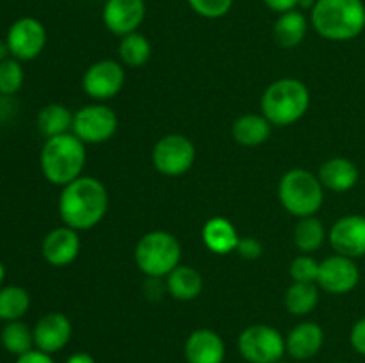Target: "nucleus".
<instances>
[{
  "instance_id": "2f4dec72",
  "label": "nucleus",
  "mask_w": 365,
  "mask_h": 363,
  "mask_svg": "<svg viewBox=\"0 0 365 363\" xmlns=\"http://www.w3.org/2000/svg\"><path fill=\"white\" fill-rule=\"evenodd\" d=\"M187 4L198 16L217 20L230 13L234 0H187Z\"/></svg>"
},
{
  "instance_id": "4be33fe9",
  "label": "nucleus",
  "mask_w": 365,
  "mask_h": 363,
  "mask_svg": "<svg viewBox=\"0 0 365 363\" xmlns=\"http://www.w3.org/2000/svg\"><path fill=\"white\" fill-rule=\"evenodd\" d=\"M166 290L177 301H192L203 290V278L195 267L178 265L166 276Z\"/></svg>"
},
{
  "instance_id": "5701e85b",
  "label": "nucleus",
  "mask_w": 365,
  "mask_h": 363,
  "mask_svg": "<svg viewBox=\"0 0 365 363\" xmlns=\"http://www.w3.org/2000/svg\"><path fill=\"white\" fill-rule=\"evenodd\" d=\"M307 32H309V20L299 9L278 14L273 27L274 39L284 48H294V46L302 45Z\"/></svg>"
},
{
  "instance_id": "aec40b11",
  "label": "nucleus",
  "mask_w": 365,
  "mask_h": 363,
  "mask_svg": "<svg viewBox=\"0 0 365 363\" xmlns=\"http://www.w3.org/2000/svg\"><path fill=\"white\" fill-rule=\"evenodd\" d=\"M202 238L205 248L214 255H228L237 249L241 235L237 228L234 226L230 219L227 217H210L205 221L202 228Z\"/></svg>"
},
{
  "instance_id": "cd10ccee",
  "label": "nucleus",
  "mask_w": 365,
  "mask_h": 363,
  "mask_svg": "<svg viewBox=\"0 0 365 363\" xmlns=\"http://www.w3.org/2000/svg\"><path fill=\"white\" fill-rule=\"evenodd\" d=\"M120 53V63L127 68H141L152 57V45L148 38L141 32H132V34L123 36L118 46Z\"/></svg>"
},
{
  "instance_id": "a211bd4d",
  "label": "nucleus",
  "mask_w": 365,
  "mask_h": 363,
  "mask_svg": "<svg viewBox=\"0 0 365 363\" xmlns=\"http://www.w3.org/2000/svg\"><path fill=\"white\" fill-rule=\"evenodd\" d=\"M324 330L317 322H299L285 337V351L292 359L305 362L323 349Z\"/></svg>"
},
{
  "instance_id": "c9c22d12",
  "label": "nucleus",
  "mask_w": 365,
  "mask_h": 363,
  "mask_svg": "<svg viewBox=\"0 0 365 363\" xmlns=\"http://www.w3.org/2000/svg\"><path fill=\"white\" fill-rule=\"evenodd\" d=\"M262 2L266 4L271 11L282 14V13H287V11L298 9L299 0H262Z\"/></svg>"
},
{
  "instance_id": "c756f323",
  "label": "nucleus",
  "mask_w": 365,
  "mask_h": 363,
  "mask_svg": "<svg viewBox=\"0 0 365 363\" xmlns=\"http://www.w3.org/2000/svg\"><path fill=\"white\" fill-rule=\"evenodd\" d=\"M25 80L21 60L9 57L0 63V95L13 96L21 89Z\"/></svg>"
},
{
  "instance_id": "4c0bfd02",
  "label": "nucleus",
  "mask_w": 365,
  "mask_h": 363,
  "mask_svg": "<svg viewBox=\"0 0 365 363\" xmlns=\"http://www.w3.org/2000/svg\"><path fill=\"white\" fill-rule=\"evenodd\" d=\"M11 52H9V46H7L6 39H0V63L6 59H9Z\"/></svg>"
},
{
  "instance_id": "f257e3e1",
  "label": "nucleus",
  "mask_w": 365,
  "mask_h": 363,
  "mask_svg": "<svg viewBox=\"0 0 365 363\" xmlns=\"http://www.w3.org/2000/svg\"><path fill=\"white\" fill-rule=\"evenodd\" d=\"M107 206L109 194L106 185L98 178L86 174L64 185L57 201L63 224L77 231L95 228L106 216Z\"/></svg>"
},
{
  "instance_id": "f704fd0d",
  "label": "nucleus",
  "mask_w": 365,
  "mask_h": 363,
  "mask_svg": "<svg viewBox=\"0 0 365 363\" xmlns=\"http://www.w3.org/2000/svg\"><path fill=\"white\" fill-rule=\"evenodd\" d=\"M14 363H56V362L52 359V354H46V352L39 351V349H32V351L18 356Z\"/></svg>"
},
{
  "instance_id": "f3484780",
  "label": "nucleus",
  "mask_w": 365,
  "mask_h": 363,
  "mask_svg": "<svg viewBox=\"0 0 365 363\" xmlns=\"http://www.w3.org/2000/svg\"><path fill=\"white\" fill-rule=\"evenodd\" d=\"M184 354L187 363H223L227 358V347L216 331L200 327L185 340Z\"/></svg>"
},
{
  "instance_id": "473e14b6",
  "label": "nucleus",
  "mask_w": 365,
  "mask_h": 363,
  "mask_svg": "<svg viewBox=\"0 0 365 363\" xmlns=\"http://www.w3.org/2000/svg\"><path fill=\"white\" fill-rule=\"evenodd\" d=\"M262 251H264L262 244L253 237H241V241H239L237 244V249H235V253H239V255L246 260L260 258V256H262Z\"/></svg>"
},
{
  "instance_id": "0eeeda50",
  "label": "nucleus",
  "mask_w": 365,
  "mask_h": 363,
  "mask_svg": "<svg viewBox=\"0 0 365 363\" xmlns=\"http://www.w3.org/2000/svg\"><path fill=\"white\" fill-rule=\"evenodd\" d=\"M237 349L248 363H277L284 359L285 337L269 324L248 326L237 338Z\"/></svg>"
},
{
  "instance_id": "6e6552de",
  "label": "nucleus",
  "mask_w": 365,
  "mask_h": 363,
  "mask_svg": "<svg viewBox=\"0 0 365 363\" xmlns=\"http://www.w3.org/2000/svg\"><path fill=\"white\" fill-rule=\"evenodd\" d=\"M152 162L164 177H182L196 162L195 142L182 134L164 135L153 146Z\"/></svg>"
},
{
  "instance_id": "ddd939ff",
  "label": "nucleus",
  "mask_w": 365,
  "mask_h": 363,
  "mask_svg": "<svg viewBox=\"0 0 365 363\" xmlns=\"http://www.w3.org/2000/svg\"><path fill=\"white\" fill-rule=\"evenodd\" d=\"M146 16L145 0H106L102 9V21L110 34L123 36L138 32Z\"/></svg>"
},
{
  "instance_id": "9d476101",
  "label": "nucleus",
  "mask_w": 365,
  "mask_h": 363,
  "mask_svg": "<svg viewBox=\"0 0 365 363\" xmlns=\"http://www.w3.org/2000/svg\"><path fill=\"white\" fill-rule=\"evenodd\" d=\"M125 78H127V73H125L123 64L113 59H102L93 63L84 71L82 89L89 98L102 103L114 98L123 89Z\"/></svg>"
},
{
  "instance_id": "412c9836",
  "label": "nucleus",
  "mask_w": 365,
  "mask_h": 363,
  "mask_svg": "<svg viewBox=\"0 0 365 363\" xmlns=\"http://www.w3.org/2000/svg\"><path fill=\"white\" fill-rule=\"evenodd\" d=\"M271 130H273V125L264 114H245L232 125V135L235 142L248 148L264 144L271 137Z\"/></svg>"
},
{
  "instance_id": "72a5a7b5",
  "label": "nucleus",
  "mask_w": 365,
  "mask_h": 363,
  "mask_svg": "<svg viewBox=\"0 0 365 363\" xmlns=\"http://www.w3.org/2000/svg\"><path fill=\"white\" fill-rule=\"evenodd\" d=\"M349 344L359 354L365 356V317L356 320L349 331Z\"/></svg>"
},
{
  "instance_id": "6ab92c4d",
  "label": "nucleus",
  "mask_w": 365,
  "mask_h": 363,
  "mask_svg": "<svg viewBox=\"0 0 365 363\" xmlns=\"http://www.w3.org/2000/svg\"><path fill=\"white\" fill-rule=\"evenodd\" d=\"M317 178L324 189L334 192H348L359 184V167L346 157H331L321 164Z\"/></svg>"
},
{
  "instance_id": "423d86ee",
  "label": "nucleus",
  "mask_w": 365,
  "mask_h": 363,
  "mask_svg": "<svg viewBox=\"0 0 365 363\" xmlns=\"http://www.w3.org/2000/svg\"><path fill=\"white\" fill-rule=\"evenodd\" d=\"M138 269L148 278H166L180 265L182 246L170 231H148L138 241L134 249Z\"/></svg>"
},
{
  "instance_id": "a19ab883",
  "label": "nucleus",
  "mask_w": 365,
  "mask_h": 363,
  "mask_svg": "<svg viewBox=\"0 0 365 363\" xmlns=\"http://www.w3.org/2000/svg\"><path fill=\"white\" fill-rule=\"evenodd\" d=\"M277 363H289V362H284V359H280V362H277Z\"/></svg>"
},
{
  "instance_id": "7ed1b4c3",
  "label": "nucleus",
  "mask_w": 365,
  "mask_h": 363,
  "mask_svg": "<svg viewBox=\"0 0 365 363\" xmlns=\"http://www.w3.org/2000/svg\"><path fill=\"white\" fill-rule=\"evenodd\" d=\"M86 159V144L70 132L46 139L39 155V166L50 184L64 187L82 177Z\"/></svg>"
},
{
  "instance_id": "a878e982",
  "label": "nucleus",
  "mask_w": 365,
  "mask_h": 363,
  "mask_svg": "<svg viewBox=\"0 0 365 363\" xmlns=\"http://www.w3.org/2000/svg\"><path fill=\"white\" fill-rule=\"evenodd\" d=\"M327 237V228H324L323 221L316 216L302 217L294 228L296 248L307 255L317 251L324 244Z\"/></svg>"
},
{
  "instance_id": "ea45409f",
  "label": "nucleus",
  "mask_w": 365,
  "mask_h": 363,
  "mask_svg": "<svg viewBox=\"0 0 365 363\" xmlns=\"http://www.w3.org/2000/svg\"><path fill=\"white\" fill-rule=\"evenodd\" d=\"M4 280H6V267H4V263L0 262V287H2Z\"/></svg>"
},
{
  "instance_id": "9b49d317",
  "label": "nucleus",
  "mask_w": 365,
  "mask_h": 363,
  "mask_svg": "<svg viewBox=\"0 0 365 363\" xmlns=\"http://www.w3.org/2000/svg\"><path fill=\"white\" fill-rule=\"evenodd\" d=\"M11 57L18 60H32L41 56L46 45V28L38 18L24 16L13 21L6 36Z\"/></svg>"
},
{
  "instance_id": "bb28decb",
  "label": "nucleus",
  "mask_w": 365,
  "mask_h": 363,
  "mask_svg": "<svg viewBox=\"0 0 365 363\" xmlns=\"http://www.w3.org/2000/svg\"><path fill=\"white\" fill-rule=\"evenodd\" d=\"M29 308H31V295L24 287L18 285L0 287V320L4 322L21 320Z\"/></svg>"
},
{
  "instance_id": "dca6fc26",
  "label": "nucleus",
  "mask_w": 365,
  "mask_h": 363,
  "mask_svg": "<svg viewBox=\"0 0 365 363\" xmlns=\"http://www.w3.org/2000/svg\"><path fill=\"white\" fill-rule=\"evenodd\" d=\"M78 231L70 226H57L45 235L41 242V255L52 267H66L81 253Z\"/></svg>"
},
{
  "instance_id": "7c9ffc66",
  "label": "nucleus",
  "mask_w": 365,
  "mask_h": 363,
  "mask_svg": "<svg viewBox=\"0 0 365 363\" xmlns=\"http://www.w3.org/2000/svg\"><path fill=\"white\" fill-rule=\"evenodd\" d=\"M317 273H319V262L307 253L296 256L289 267L292 281H302V283H316Z\"/></svg>"
},
{
  "instance_id": "c85d7f7f",
  "label": "nucleus",
  "mask_w": 365,
  "mask_h": 363,
  "mask_svg": "<svg viewBox=\"0 0 365 363\" xmlns=\"http://www.w3.org/2000/svg\"><path fill=\"white\" fill-rule=\"evenodd\" d=\"M0 344L7 352L18 356L32 351L34 347V331L24 322V320H13L6 322L0 331Z\"/></svg>"
},
{
  "instance_id": "2eb2a0df",
  "label": "nucleus",
  "mask_w": 365,
  "mask_h": 363,
  "mask_svg": "<svg viewBox=\"0 0 365 363\" xmlns=\"http://www.w3.org/2000/svg\"><path fill=\"white\" fill-rule=\"evenodd\" d=\"M32 331H34V347L46 354H53L66 347L73 327L71 320L64 313L50 312L36 322Z\"/></svg>"
},
{
  "instance_id": "1a4fd4ad",
  "label": "nucleus",
  "mask_w": 365,
  "mask_h": 363,
  "mask_svg": "<svg viewBox=\"0 0 365 363\" xmlns=\"http://www.w3.org/2000/svg\"><path fill=\"white\" fill-rule=\"evenodd\" d=\"M118 130V116L106 103H91L81 107L73 114L71 134L77 135L84 144H102L114 137Z\"/></svg>"
},
{
  "instance_id": "39448f33",
  "label": "nucleus",
  "mask_w": 365,
  "mask_h": 363,
  "mask_svg": "<svg viewBox=\"0 0 365 363\" xmlns=\"http://www.w3.org/2000/svg\"><path fill=\"white\" fill-rule=\"evenodd\" d=\"M278 199L291 216H316L324 201V187L319 178L303 167L289 169L278 184Z\"/></svg>"
},
{
  "instance_id": "f8f14e48",
  "label": "nucleus",
  "mask_w": 365,
  "mask_h": 363,
  "mask_svg": "<svg viewBox=\"0 0 365 363\" xmlns=\"http://www.w3.org/2000/svg\"><path fill=\"white\" fill-rule=\"evenodd\" d=\"M360 281V269L355 260L349 256L331 255L327 256L323 262H319V273L317 281L319 288L334 295L349 294L355 290Z\"/></svg>"
},
{
  "instance_id": "4468645a",
  "label": "nucleus",
  "mask_w": 365,
  "mask_h": 363,
  "mask_svg": "<svg viewBox=\"0 0 365 363\" xmlns=\"http://www.w3.org/2000/svg\"><path fill=\"white\" fill-rule=\"evenodd\" d=\"M328 242L337 255L360 258L365 256V216L351 214L331 224Z\"/></svg>"
},
{
  "instance_id": "f03ea898",
  "label": "nucleus",
  "mask_w": 365,
  "mask_h": 363,
  "mask_svg": "<svg viewBox=\"0 0 365 363\" xmlns=\"http://www.w3.org/2000/svg\"><path fill=\"white\" fill-rule=\"evenodd\" d=\"M312 27L328 41H351L365 31L364 0H317L310 11Z\"/></svg>"
},
{
  "instance_id": "79ce46f5",
  "label": "nucleus",
  "mask_w": 365,
  "mask_h": 363,
  "mask_svg": "<svg viewBox=\"0 0 365 363\" xmlns=\"http://www.w3.org/2000/svg\"><path fill=\"white\" fill-rule=\"evenodd\" d=\"M335 363H346V362H335Z\"/></svg>"
},
{
  "instance_id": "e433bc0d",
  "label": "nucleus",
  "mask_w": 365,
  "mask_h": 363,
  "mask_svg": "<svg viewBox=\"0 0 365 363\" xmlns=\"http://www.w3.org/2000/svg\"><path fill=\"white\" fill-rule=\"evenodd\" d=\"M66 363H96V359L93 358L89 352L78 351V352H73V354L66 359Z\"/></svg>"
},
{
  "instance_id": "b1692460",
  "label": "nucleus",
  "mask_w": 365,
  "mask_h": 363,
  "mask_svg": "<svg viewBox=\"0 0 365 363\" xmlns=\"http://www.w3.org/2000/svg\"><path fill=\"white\" fill-rule=\"evenodd\" d=\"M36 125L46 139L70 134L73 127V112L63 103H50L38 112Z\"/></svg>"
},
{
  "instance_id": "393cba45",
  "label": "nucleus",
  "mask_w": 365,
  "mask_h": 363,
  "mask_svg": "<svg viewBox=\"0 0 365 363\" xmlns=\"http://www.w3.org/2000/svg\"><path fill=\"white\" fill-rule=\"evenodd\" d=\"M319 302V285L317 283H302V281H292L284 295V305L289 313L292 315H309L314 312Z\"/></svg>"
},
{
  "instance_id": "20e7f679",
  "label": "nucleus",
  "mask_w": 365,
  "mask_h": 363,
  "mask_svg": "<svg viewBox=\"0 0 365 363\" xmlns=\"http://www.w3.org/2000/svg\"><path fill=\"white\" fill-rule=\"evenodd\" d=\"M309 107V88L292 77L271 82L260 98V110L273 127H291L305 116Z\"/></svg>"
},
{
  "instance_id": "58836bf2",
  "label": "nucleus",
  "mask_w": 365,
  "mask_h": 363,
  "mask_svg": "<svg viewBox=\"0 0 365 363\" xmlns=\"http://www.w3.org/2000/svg\"><path fill=\"white\" fill-rule=\"evenodd\" d=\"M316 2H317V0H299L298 7H299V9H310V11H312V7L316 6Z\"/></svg>"
}]
</instances>
